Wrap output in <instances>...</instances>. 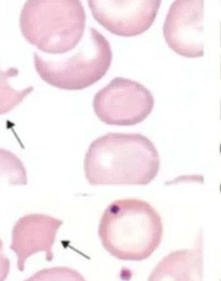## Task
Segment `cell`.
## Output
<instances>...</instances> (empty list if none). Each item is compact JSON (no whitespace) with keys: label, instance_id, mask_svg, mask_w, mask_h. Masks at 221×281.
<instances>
[{"label":"cell","instance_id":"1","mask_svg":"<svg viewBox=\"0 0 221 281\" xmlns=\"http://www.w3.org/2000/svg\"><path fill=\"white\" fill-rule=\"evenodd\" d=\"M159 169L156 146L141 134L109 133L92 142L85 156V175L91 186H145Z\"/></svg>","mask_w":221,"mask_h":281},{"label":"cell","instance_id":"2","mask_svg":"<svg viewBox=\"0 0 221 281\" xmlns=\"http://www.w3.org/2000/svg\"><path fill=\"white\" fill-rule=\"evenodd\" d=\"M98 233L110 256L125 262H141L159 247L163 222L146 201L123 198L113 201L105 210Z\"/></svg>","mask_w":221,"mask_h":281},{"label":"cell","instance_id":"3","mask_svg":"<svg viewBox=\"0 0 221 281\" xmlns=\"http://www.w3.org/2000/svg\"><path fill=\"white\" fill-rule=\"evenodd\" d=\"M86 23L81 0H27L20 14L23 37L49 55H65L77 48Z\"/></svg>","mask_w":221,"mask_h":281},{"label":"cell","instance_id":"4","mask_svg":"<svg viewBox=\"0 0 221 281\" xmlns=\"http://www.w3.org/2000/svg\"><path fill=\"white\" fill-rule=\"evenodd\" d=\"M79 47L65 57H43L34 53V66L42 81L62 90L90 88L107 75L112 61L110 42L90 27Z\"/></svg>","mask_w":221,"mask_h":281},{"label":"cell","instance_id":"5","mask_svg":"<svg viewBox=\"0 0 221 281\" xmlns=\"http://www.w3.org/2000/svg\"><path fill=\"white\" fill-rule=\"evenodd\" d=\"M155 100L144 86L117 77L94 97V110L101 122L112 126H133L152 112Z\"/></svg>","mask_w":221,"mask_h":281},{"label":"cell","instance_id":"6","mask_svg":"<svg viewBox=\"0 0 221 281\" xmlns=\"http://www.w3.org/2000/svg\"><path fill=\"white\" fill-rule=\"evenodd\" d=\"M161 3L162 0H88L96 22L123 37L146 32L156 20Z\"/></svg>","mask_w":221,"mask_h":281},{"label":"cell","instance_id":"7","mask_svg":"<svg viewBox=\"0 0 221 281\" xmlns=\"http://www.w3.org/2000/svg\"><path fill=\"white\" fill-rule=\"evenodd\" d=\"M205 0H175L163 23V36L170 49L185 58L204 55Z\"/></svg>","mask_w":221,"mask_h":281},{"label":"cell","instance_id":"8","mask_svg":"<svg viewBox=\"0 0 221 281\" xmlns=\"http://www.w3.org/2000/svg\"><path fill=\"white\" fill-rule=\"evenodd\" d=\"M62 223V220L45 214H28L16 221L10 249L16 254L20 272L25 269L27 260L37 253H45L47 262L52 261L53 246Z\"/></svg>","mask_w":221,"mask_h":281},{"label":"cell","instance_id":"9","mask_svg":"<svg viewBox=\"0 0 221 281\" xmlns=\"http://www.w3.org/2000/svg\"><path fill=\"white\" fill-rule=\"evenodd\" d=\"M203 253L202 245L181 249L163 257L148 281H202Z\"/></svg>","mask_w":221,"mask_h":281},{"label":"cell","instance_id":"10","mask_svg":"<svg viewBox=\"0 0 221 281\" xmlns=\"http://www.w3.org/2000/svg\"><path fill=\"white\" fill-rule=\"evenodd\" d=\"M18 74L19 71L16 68H9L6 71L0 69V115L10 112L33 92V87L19 91L10 86L9 80L16 77Z\"/></svg>","mask_w":221,"mask_h":281},{"label":"cell","instance_id":"11","mask_svg":"<svg viewBox=\"0 0 221 281\" xmlns=\"http://www.w3.org/2000/svg\"><path fill=\"white\" fill-rule=\"evenodd\" d=\"M0 179L11 186H25L28 182L23 162L7 149H0Z\"/></svg>","mask_w":221,"mask_h":281},{"label":"cell","instance_id":"12","mask_svg":"<svg viewBox=\"0 0 221 281\" xmlns=\"http://www.w3.org/2000/svg\"><path fill=\"white\" fill-rule=\"evenodd\" d=\"M23 281H87L80 272L67 267H55L36 272Z\"/></svg>","mask_w":221,"mask_h":281},{"label":"cell","instance_id":"13","mask_svg":"<svg viewBox=\"0 0 221 281\" xmlns=\"http://www.w3.org/2000/svg\"><path fill=\"white\" fill-rule=\"evenodd\" d=\"M3 246L0 239V281H5L10 273V263L3 251Z\"/></svg>","mask_w":221,"mask_h":281}]
</instances>
